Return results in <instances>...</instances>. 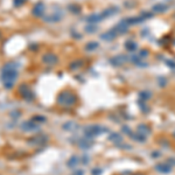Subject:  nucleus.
Listing matches in <instances>:
<instances>
[{
  "label": "nucleus",
  "instance_id": "2",
  "mask_svg": "<svg viewBox=\"0 0 175 175\" xmlns=\"http://www.w3.org/2000/svg\"><path fill=\"white\" fill-rule=\"evenodd\" d=\"M77 102V97L75 93H72L69 90H66V91H62L59 97H57V103L62 105V106H72L75 105Z\"/></svg>",
  "mask_w": 175,
  "mask_h": 175
},
{
  "label": "nucleus",
  "instance_id": "6",
  "mask_svg": "<svg viewBox=\"0 0 175 175\" xmlns=\"http://www.w3.org/2000/svg\"><path fill=\"white\" fill-rule=\"evenodd\" d=\"M45 9H46L45 4L42 1H40L38 4H35V6L32 9V13H33V15L36 16V18H42V16H45Z\"/></svg>",
  "mask_w": 175,
  "mask_h": 175
},
{
  "label": "nucleus",
  "instance_id": "22",
  "mask_svg": "<svg viewBox=\"0 0 175 175\" xmlns=\"http://www.w3.org/2000/svg\"><path fill=\"white\" fill-rule=\"evenodd\" d=\"M26 1H27V0H14V5L19 7V6H22Z\"/></svg>",
  "mask_w": 175,
  "mask_h": 175
},
{
  "label": "nucleus",
  "instance_id": "8",
  "mask_svg": "<svg viewBox=\"0 0 175 175\" xmlns=\"http://www.w3.org/2000/svg\"><path fill=\"white\" fill-rule=\"evenodd\" d=\"M42 61L45 64H48V66H54L59 62V59L56 55H54L53 53H47L42 56Z\"/></svg>",
  "mask_w": 175,
  "mask_h": 175
},
{
  "label": "nucleus",
  "instance_id": "16",
  "mask_svg": "<svg viewBox=\"0 0 175 175\" xmlns=\"http://www.w3.org/2000/svg\"><path fill=\"white\" fill-rule=\"evenodd\" d=\"M82 66H83V62L81 61V60H76V61H74L70 64V69L71 70H77V69L82 68Z\"/></svg>",
  "mask_w": 175,
  "mask_h": 175
},
{
  "label": "nucleus",
  "instance_id": "18",
  "mask_svg": "<svg viewBox=\"0 0 175 175\" xmlns=\"http://www.w3.org/2000/svg\"><path fill=\"white\" fill-rule=\"evenodd\" d=\"M97 47H98V43H97V42H90V43H88V45L85 46V49L90 52V50H93V49H96Z\"/></svg>",
  "mask_w": 175,
  "mask_h": 175
},
{
  "label": "nucleus",
  "instance_id": "14",
  "mask_svg": "<svg viewBox=\"0 0 175 175\" xmlns=\"http://www.w3.org/2000/svg\"><path fill=\"white\" fill-rule=\"evenodd\" d=\"M116 33H114V31H109L106 32L105 34H102L100 35V39H103V40H105V41H110V40H112V39L116 38Z\"/></svg>",
  "mask_w": 175,
  "mask_h": 175
},
{
  "label": "nucleus",
  "instance_id": "23",
  "mask_svg": "<svg viewBox=\"0 0 175 175\" xmlns=\"http://www.w3.org/2000/svg\"><path fill=\"white\" fill-rule=\"evenodd\" d=\"M0 38H1V33H0Z\"/></svg>",
  "mask_w": 175,
  "mask_h": 175
},
{
  "label": "nucleus",
  "instance_id": "21",
  "mask_svg": "<svg viewBox=\"0 0 175 175\" xmlns=\"http://www.w3.org/2000/svg\"><path fill=\"white\" fill-rule=\"evenodd\" d=\"M33 120H34V122H46V118H45V117H41V116H35V117H33Z\"/></svg>",
  "mask_w": 175,
  "mask_h": 175
},
{
  "label": "nucleus",
  "instance_id": "11",
  "mask_svg": "<svg viewBox=\"0 0 175 175\" xmlns=\"http://www.w3.org/2000/svg\"><path fill=\"white\" fill-rule=\"evenodd\" d=\"M126 62V57L123 56V55H119V56H116L113 59H111V63L113 66H122L123 63Z\"/></svg>",
  "mask_w": 175,
  "mask_h": 175
},
{
  "label": "nucleus",
  "instance_id": "20",
  "mask_svg": "<svg viewBox=\"0 0 175 175\" xmlns=\"http://www.w3.org/2000/svg\"><path fill=\"white\" fill-rule=\"evenodd\" d=\"M77 161H78V159H77V156H74V158H71V159L69 160L68 166H69V167H75V166H76L77 163H78Z\"/></svg>",
  "mask_w": 175,
  "mask_h": 175
},
{
  "label": "nucleus",
  "instance_id": "3",
  "mask_svg": "<svg viewBox=\"0 0 175 175\" xmlns=\"http://www.w3.org/2000/svg\"><path fill=\"white\" fill-rule=\"evenodd\" d=\"M18 92H19V95H20L25 100H27V102H32L33 99L35 98V97H34V93H33V91L31 90V88L25 83L19 85Z\"/></svg>",
  "mask_w": 175,
  "mask_h": 175
},
{
  "label": "nucleus",
  "instance_id": "10",
  "mask_svg": "<svg viewBox=\"0 0 175 175\" xmlns=\"http://www.w3.org/2000/svg\"><path fill=\"white\" fill-rule=\"evenodd\" d=\"M155 169H158L161 173H169L170 172V166L166 162H161V163L155 166Z\"/></svg>",
  "mask_w": 175,
  "mask_h": 175
},
{
  "label": "nucleus",
  "instance_id": "12",
  "mask_svg": "<svg viewBox=\"0 0 175 175\" xmlns=\"http://www.w3.org/2000/svg\"><path fill=\"white\" fill-rule=\"evenodd\" d=\"M150 132H151V130H150V127H147L146 125H140L138 127V134L141 136V137L146 138V136H148Z\"/></svg>",
  "mask_w": 175,
  "mask_h": 175
},
{
  "label": "nucleus",
  "instance_id": "17",
  "mask_svg": "<svg viewBox=\"0 0 175 175\" xmlns=\"http://www.w3.org/2000/svg\"><path fill=\"white\" fill-rule=\"evenodd\" d=\"M69 9H70L72 13H75V14H78V13H79V11H81V7H79L78 5H75V4H72V5H70V6H69Z\"/></svg>",
  "mask_w": 175,
  "mask_h": 175
},
{
  "label": "nucleus",
  "instance_id": "1",
  "mask_svg": "<svg viewBox=\"0 0 175 175\" xmlns=\"http://www.w3.org/2000/svg\"><path fill=\"white\" fill-rule=\"evenodd\" d=\"M18 72V63L16 62H8L1 68V79L6 89H12L15 83Z\"/></svg>",
  "mask_w": 175,
  "mask_h": 175
},
{
  "label": "nucleus",
  "instance_id": "4",
  "mask_svg": "<svg viewBox=\"0 0 175 175\" xmlns=\"http://www.w3.org/2000/svg\"><path fill=\"white\" fill-rule=\"evenodd\" d=\"M103 131H105V129L102 127V126H99V125H90V126L85 127L84 133H85L86 137L90 138V137H96V136H98V134H100Z\"/></svg>",
  "mask_w": 175,
  "mask_h": 175
},
{
  "label": "nucleus",
  "instance_id": "19",
  "mask_svg": "<svg viewBox=\"0 0 175 175\" xmlns=\"http://www.w3.org/2000/svg\"><path fill=\"white\" fill-rule=\"evenodd\" d=\"M126 48L129 49L130 52H133V50H136V48H137V45H136L134 42L130 41L129 43H126Z\"/></svg>",
  "mask_w": 175,
  "mask_h": 175
},
{
  "label": "nucleus",
  "instance_id": "5",
  "mask_svg": "<svg viewBox=\"0 0 175 175\" xmlns=\"http://www.w3.org/2000/svg\"><path fill=\"white\" fill-rule=\"evenodd\" d=\"M48 141V137L45 134H38V136H34V137L29 138L27 140V143L31 145V146H38V145H43Z\"/></svg>",
  "mask_w": 175,
  "mask_h": 175
},
{
  "label": "nucleus",
  "instance_id": "15",
  "mask_svg": "<svg viewBox=\"0 0 175 175\" xmlns=\"http://www.w3.org/2000/svg\"><path fill=\"white\" fill-rule=\"evenodd\" d=\"M168 6L165 5V4H158V5H155V6L153 7V11L156 12V13H162V12H165Z\"/></svg>",
  "mask_w": 175,
  "mask_h": 175
},
{
  "label": "nucleus",
  "instance_id": "13",
  "mask_svg": "<svg viewBox=\"0 0 175 175\" xmlns=\"http://www.w3.org/2000/svg\"><path fill=\"white\" fill-rule=\"evenodd\" d=\"M104 18H103V15H102V13L100 14H92V15H90L89 18H88V22L89 23H97L99 22L100 20H103Z\"/></svg>",
  "mask_w": 175,
  "mask_h": 175
},
{
  "label": "nucleus",
  "instance_id": "9",
  "mask_svg": "<svg viewBox=\"0 0 175 175\" xmlns=\"http://www.w3.org/2000/svg\"><path fill=\"white\" fill-rule=\"evenodd\" d=\"M62 15L61 14H59V13H52V14H49V15H46L43 16V20L47 21V22H57V21H60L61 20Z\"/></svg>",
  "mask_w": 175,
  "mask_h": 175
},
{
  "label": "nucleus",
  "instance_id": "7",
  "mask_svg": "<svg viewBox=\"0 0 175 175\" xmlns=\"http://www.w3.org/2000/svg\"><path fill=\"white\" fill-rule=\"evenodd\" d=\"M39 129V124L36 122H34L33 119L32 120H28V122L22 123L21 125V130L23 132H32V131H35V130Z\"/></svg>",
  "mask_w": 175,
  "mask_h": 175
}]
</instances>
